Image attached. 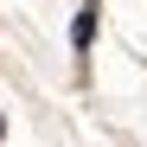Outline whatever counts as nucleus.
<instances>
[{
    "label": "nucleus",
    "instance_id": "2",
    "mask_svg": "<svg viewBox=\"0 0 147 147\" xmlns=\"http://www.w3.org/2000/svg\"><path fill=\"white\" fill-rule=\"evenodd\" d=\"M0 134H7V121H0Z\"/></svg>",
    "mask_w": 147,
    "mask_h": 147
},
{
    "label": "nucleus",
    "instance_id": "1",
    "mask_svg": "<svg viewBox=\"0 0 147 147\" xmlns=\"http://www.w3.org/2000/svg\"><path fill=\"white\" fill-rule=\"evenodd\" d=\"M96 19H102V13H96V0H83V7H77V19H70V45H77V58L96 45Z\"/></svg>",
    "mask_w": 147,
    "mask_h": 147
}]
</instances>
